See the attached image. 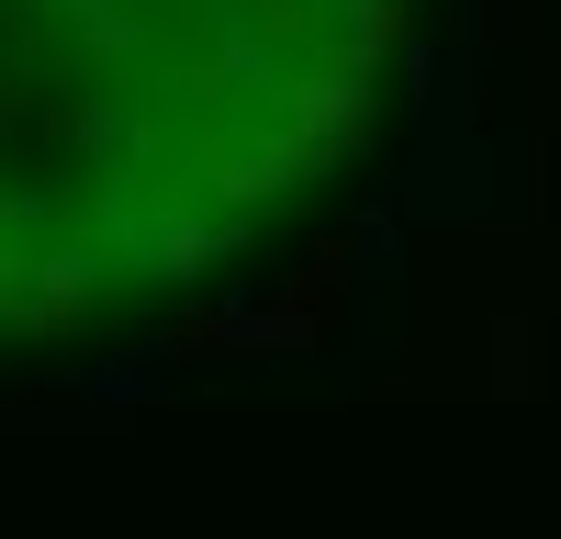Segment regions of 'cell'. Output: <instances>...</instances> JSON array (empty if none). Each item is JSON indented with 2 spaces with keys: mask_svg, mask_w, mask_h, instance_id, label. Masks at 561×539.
Segmentation results:
<instances>
[{
  "mask_svg": "<svg viewBox=\"0 0 561 539\" xmlns=\"http://www.w3.org/2000/svg\"><path fill=\"white\" fill-rule=\"evenodd\" d=\"M382 0H0V348L214 282L370 113Z\"/></svg>",
  "mask_w": 561,
  "mask_h": 539,
  "instance_id": "1",
  "label": "cell"
}]
</instances>
